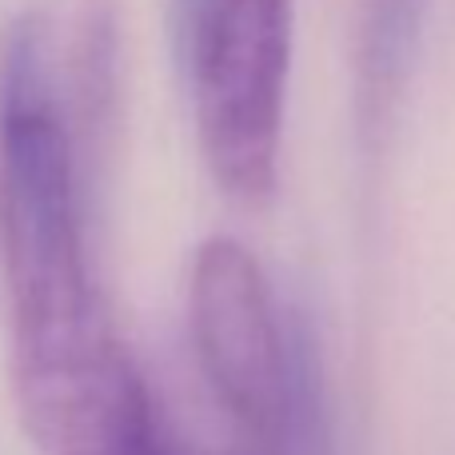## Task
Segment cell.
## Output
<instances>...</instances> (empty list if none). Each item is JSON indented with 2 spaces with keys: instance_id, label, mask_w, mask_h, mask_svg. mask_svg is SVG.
<instances>
[{
  "instance_id": "1",
  "label": "cell",
  "mask_w": 455,
  "mask_h": 455,
  "mask_svg": "<svg viewBox=\"0 0 455 455\" xmlns=\"http://www.w3.org/2000/svg\"><path fill=\"white\" fill-rule=\"evenodd\" d=\"M0 251L12 299L20 416L64 408L132 368L88 272L76 144L44 16H24L4 56Z\"/></svg>"
},
{
  "instance_id": "2",
  "label": "cell",
  "mask_w": 455,
  "mask_h": 455,
  "mask_svg": "<svg viewBox=\"0 0 455 455\" xmlns=\"http://www.w3.org/2000/svg\"><path fill=\"white\" fill-rule=\"evenodd\" d=\"M200 368L224 411L264 455H331L328 400L315 339L275 312L267 275L243 243H200L188 280Z\"/></svg>"
},
{
  "instance_id": "3",
  "label": "cell",
  "mask_w": 455,
  "mask_h": 455,
  "mask_svg": "<svg viewBox=\"0 0 455 455\" xmlns=\"http://www.w3.org/2000/svg\"><path fill=\"white\" fill-rule=\"evenodd\" d=\"M296 0H200L192 20V96L212 180L235 204L275 192L288 108Z\"/></svg>"
},
{
  "instance_id": "4",
  "label": "cell",
  "mask_w": 455,
  "mask_h": 455,
  "mask_svg": "<svg viewBox=\"0 0 455 455\" xmlns=\"http://www.w3.org/2000/svg\"><path fill=\"white\" fill-rule=\"evenodd\" d=\"M427 0H360L355 32V104L363 132L379 136L411 76Z\"/></svg>"
}]
</instances>
